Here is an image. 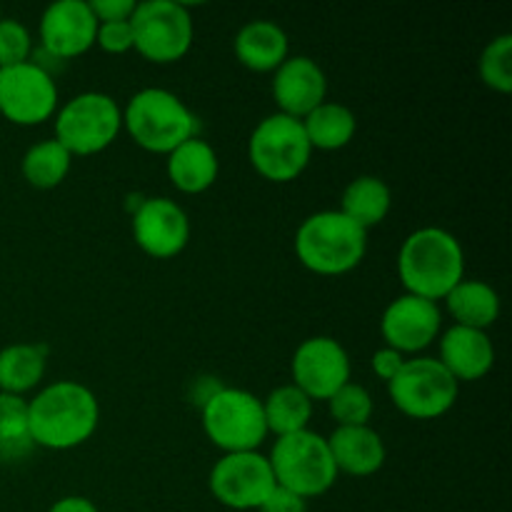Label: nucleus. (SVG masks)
Returning a JSON list of instances; mask_svg holds the SVG:
<instances>
[{"label":"nucleus","mask_w":512,"mask_h":512,"mask_svg":"<svg viewBox=\"0 0 512 512\" xmlns=\"http://www.w3.org/2000/svg\"><path fill=\"white\" fill-rule=\"evenodd\" d=\"M133 240L153 260H170L188 248L190 220L170 198H148L133 215Z\"/></svg>","instance_id":"14"},{"label":"nucleus","mask_w":512,"mask_h":512,"mask_svg":"<svg viewBox=\"0 0 512 512\" xmlns=\"http://www.w3.org/2000/svg\"><path fill=\"white\" fill-rule=\"evenodd\" d=\"M200 423L223 455L253 453L268 438L263 400L243 388H218L200 403Z\"/></svg>","instance_id":"5"},{"label":"nucleus","mask_w":512,"mask_h":512,"mask_svg":"<svg viewBox=\"0 0 512 512\" xmlns=\"http://www.w3.org/2000/svg\"><path fill=\"white\" fill-rule=\"evenodd\" d=\"M38 33L40 45L50 58L73 60L95 45L98 20L88 0H58L45 8Z\"/></svg>","instance_id":"15"},{"label":"nucleus","mask_w":512,"mask_h":512,"mask_svg":"<svg viewBox=\"0 0 512 512\" xmlns=\"http://www.w3.org/2000/svg\"><path fill=\"white\" fill-rule=\"evenodd\" d=\"M438 363L453 375L458 383H475L483 380L495 365L493 340L485 330L460 328L453 325L440 338Z\"/></svg>","instance_id":"18"},{"label":"nucleus","mask_w":512,"mask_h":512,"mask_svg":"<svg viewBox=\"0 0 512 512\" xmlns=\"http://www.w3.org/2000/svg\"><path fill=\"white\" fill-rule=\"evenodd\" d=\"M55 138L70 155H98L118 140L123 110L108 93L88 90L60 105L53 115Z\"/></svg>","instance_id":"7"},{"label":"nucleus","mask_w":512,"mask_h":512,"mask_svg":"<svg viewBox=\"0 0 512 512\" xmlns=\"http://www.w3.org/2000/svg\"><path fill=\"white\" fill-rule=\"evenodd\" d=\"M480 80L495 93L512 90V35L503 33L490 40L480 53Z\"/></svg>","instance_id":"29"},{"label":"nucleus","mask_w":512,"mask_h":512,"mask_svg":"<svg viewBox=\"0 0 512 512\" xmlns=\"http://www.w3.org/2000/svg\"><path fill=\"white\" fill-rule=\"evenodd\" d=\"M445 308L460 328L485 330L493 328L500 315V295L485 280L463 278L445 298Z\"/></svg>","instance_id":"22"},{"label":"nucleus","mask_w":512,"mask_h":512,"mask_svg":"<svg viewBox=\"0 0 512 512\" xmlns=\"http://www.w3.org/2000/svg\"><path fill=\"white\" fill-rule=\"evenodd\" d=\"M258 512H308V500L275 485L273 493L265 498V503L260 505Z\"/></svg>","instance_id":"35"},{"label":"nucleus","mask_w":512,"mask_h":512,"mask_svg":"<svg viewBox=\"0 0 512 512\" xmlns=\"http://www.w3.org/2000/svg\"><path fill=\"white\" fill-rule=\"evenodd\" d=\"M443 313L438 303L418 298V295H400L385 308L380 318V335L385 348L398 350L400 355L420 353L438 338Z\"/></svg>","instance_id":"16"},{"label":"nucleus","mask_w":512,"mask_h":512,"mask_svg":"<svg viewBox=\"0 0 512 512\" xmlns=\"http://www.w3.org/2000/svg\"><path fill=\"white\" fill-rule=\"evenodd\" d=\"M33 55V38L20 20L0 18V68L28 63Z\"/></svg>","instance_id":"31"},{"label":"nucleus","mask_w":512,"mask_h":512,"mask_svg":"<svg viewBox=\"0 0 512 512\" xmlns=\"http://www.w3.org/2000/svg\"><path fill=\"white\" fill-rule=\"evenodd\" d=\"M390 208H393V193H390L388 183L375 178V175L355 178L340 198V213L353 220L355 225H360L365 233L370 228H378L388 218Z\"/></svg>","instance_id":"25"},{"label":"nucleus","mask_w":512,"mask_h":512,"mask_svg":"<svg viewBox=\"0 0 512 512\" xmlns=\"http://www.w3.org/2000/svg\"><path fill=\"white\" fill-rule=\"evenodd\" d=\"M70 168H73V155L58 140H43V143L30 145L20 163L25 183L38 190L58 188L68 178Z\"/></svg>","instance_id":"27"},{"label":"nucleus","mask_w":512,"mask_h":512,"mask_svg":"<svg viewBox=\"0 0 512 512\" xmlns=\"http://www.w3.org/2000/svg\"><path fill=\"white\" fill-rule=\"evenodd\" d=\"M313 158L303 123L283 113H273L260 120L248 140V160L260 178L270 183H293Z\"/></svg>","instance_id":"8"},{"label":"nucleus","mask_w":512,"mask_h":512,"mask_svg":"<svg viewBox=\"0 0 512 512\" xmlns=\"http://www.w3.org/2000/svg\"><path fill=\"white\" fill-rule=\"evenodd\" d=\"M275 485L300 495L303 500L320 498L338 480V468L330 455L328 438L313 430L275 438L268 455Z\"/></svg>","instance_id":"6"},{"label":"nucleus","mask_w":512,"mask_h":512,"mask_svg":"<svg viewBox=\"0 0 512 512\" xmlns=\"http://www.w3.org/2000/svg\"><path fill=\"white\" fill-rule=\"evenodd\" d=\"M293 248L305 270L323 278H338L363 263L368 233L340 210H320L300 223Z\"/></svg>","instance_id":"3"},{"label":"nucleus","mask_w":512,"mask_h":512,"mask_svg":"<svg viewBox=\"0 0 512 512\" xmlns=\"http://www.w3.org/2000/svg\"><path fill=\"white\" fill-rule=\"evenodd\" d=\"M263 415L268 435L273 433L275 438H285V435L303 433L313 420V400L293 383L280 385L270 390L268 398L263 400Z\"/></svg>","instance_id":"26"},{"label":"nucleus","mask_w":512,"mask_h":512,"mask_svg":"<svg viewBox=\"0 0 512 512\" xmlns=\"http://www.w3.org/2000/svg\"><path fill=\"white\" fill-rule=\"evenodd\" d=\"M328 410L338 428H358V425H370L375 403L363 385L350 380L328 400Z\"/></svg>","instance_id":"28"},{"label":"nucleus","mask_w":512,"mask_h":512,"mask_svg":"<svg viewBox=\"0 0 512 512\" xmlns=\"http://www.w3.org/2000/svg\"><path fill=\"white\" fill-rule=\"evenodd\" d=\"M293 385L303 390L310 400L328 403L345 383H350V355L343 345L330 335H315L295 348L290 360Z\"/></svg>","instance_id":"13"},{"label":"nucleus","mask_w":512,"mask_h":512,"mask_svg":"<svg viewBox=\"0 0 512 512\" xmlns=\"http://www.w3.org/2000/svg\"><path fill=\"white\" fill-rule=\"evenodd\" d=\"M273 100L278 113L303 120L328 100V78L308 55H290L273 73Z\"/></svg>","instance_id":"17"},{"label":"nucleus","mask_w":512,"mask_h":512,"mask_svg":"<svg viewBox=\"0 0 512 512\" xmlns=\"http://www.w3.org/2000/svg\"><path fill=\"white\" fill-rule=\"evenodd\" d=\"M460 383L438 363V358L405 360L398 378L388 383L395 408L413 420H438L453 410Z\"/></svg>","instance_id":"10"},{"label":"nucleus","mask_w":512,"mask_h":512,"mask_svg":"<svg viewBox=\"0 0 512 512\" xmlns=\"http://www.w3.org/2000/svg\"><path fill=\"white\" fill-rule=\"evenodd\" d=\"M210 493L230 510H258L275 488L273 470L260 450L228 453L210 470Z\"/></svg>","instance_id":"12"},{"label":"nucleus","mask_w":512,"mask_h":512,"mask_svg":"<svg viewBox=\"0 0 512 512\" xmlns=\"http://www.w3.org/2000/svg\"><path fill=\"white\" fill-rule=\"evenodd\" d=\"M90 10H93L98 23H120V20H130L135 13V0H90Z\"/></svg>","instance_id":"33"},{"label":"nucleus","mask_w":512,"mask_h":512,"mask_svg":"<svg viewBox=\"0 0 512 512\" xmlns=\"http://www.w3.org/2000/svg\"><path fill=\"white\" fill-rule=\"evenodd\" d=\"M403 365H405V355H400L398 350L393 348H378L373 353V360H370V368H373L375 378L383 380V383H390V380L398 378Z\"/></svg>","instance_id":"34"},{"label":"nucleus","mask_w":512,"mask_h":512,"mask_svg":"<svg viewBox=\"0 0 512 512\" xmlns=\"http://www.w3.org/2000/svg\"><path fill=\"white\" fill-rule=\"evenodd\" d=\"M48 512H98V508L93 505V500L83 498V495H68L50 505Z\"/></svg>","instance_id":"36"},{"label":"nucleus","mask_w":512,"mask_h":512,"mask_svg":"<svg viewBox=\"0 0 512 512\" xmlns=\"http://www.w3.org/2000/svg\"><path fill=\"white\" fill-rule=\"evenodd\" d=\"M123 130L148 153L170 155L185 140L198 138V118L170 90L143 88L125 105Z\"/></svg>","instance_id":"4"},{"label":"nucleus","mask_w":512,"mask_h":512,"mask_svg":"<svg viewBox=\"0 0 512 512\" xmlns=\"http://www.w3.org/2000/svg\"><path fill=\"white\" fill-rule=\"evenodd\" d=\"M235 58L253 73H275L290 58L288 35L273 20H253L235 35Z\"/></svg>","instance_id":"20"},{"label":"nucleus","mask_w":512,"mask_h":512,"mask_svg":"<svg viewBox=\"0 0 512 512\" xmlns=\"http://www.w3.org/2000/svg\"><path fill=\"white\" fill-rule=\"evenodd\" d=\"M95 45L108 55H123L128 53V50H133L130 20H120V23H98Z\"/></svg>","instance_id":"32"},{"label":"nucleus","mask_w":512,"mask_h":512,"mask_svg":"<svg viewBox=\"0 0 512 512\" xmlns=\"http://www.w3.org/2000/svg\"><path fill=\"white\" fill-rule=\"evenodd\" d=\"M133 50L155 65L178 63L193 48L195 28L188 8L175 0H143L130 18Z\"/></svg>","instance_id":"9"},{"label":"nucleus","mask_w":512,"mask_h":512,"mask_svg":"<svg viewBox=\"0 0 512 512\" xmlns=\"http://www.w3.org/2000/svg\"><path fill=\"white\" fill-rule=\"evenodd\" d=\"M28 438V400L20 395L0 393V450L13 455L30 448Z\"/></svg>","instance_id":"30"},{"label":"nucleus","mask_w":512,"mask_h":512,"mask_svg":"<svg viewBox=\"0 0 512 512\" xmlns=\"http://www.w3.org/2000/svg\"><path fill=\"white\" fill-rule=\"evenodd\" d=\"M0 18H3V13H0Z\"/></svg>","instance_id":"37"},{"label":"nucleus","mask_w":512,"mask_h":512,"mask_svg":"<svg viewBox=\"0 0 512 512\" xmlns=\"http://www.w3.org/2000/svg\"><path fill=\"white\" fill-rule=\"evenodd\" d=\"M330 455L338 468V475H353V478H370L385 465L383 438L370 425L358 428H335L328 438Z\"/></svg>","instance_id":"19"},{"label":"nucleus","mask_w":512,"mask_h":512,"mask_svg":"<svg viewBox=\"0 0 512 512\" xmlns=\"http://www.w3.org/2000/svg\"><path fill=\"white\" fill-rule=\"evenodd\" d=\"M50 348L43 343H15L0 350V393L20 395L35 390L45 375Z\"/></svg>","instance_id":"23"},{"label":"nucleus","mask_w":512,"mask_h":512,"mask_svg":"<svg viewBox=\"0 0 512 512\" xmlns=\"http://www.w3.org/2000/svg\"><path fill=\"white\" fill-rule=\"evenodd\" d=\"M100 423L93 390L75 380H55L28 400V438L45 450H73L88 443Z\"/></svg>","instance_id":"1"},{"label":"nucleus","mask_w":512,"mask_h":512,"mask_svg":"<svg viewBox=\"0 0 512 512\" xmlns=\"http://www.w3.org/2000/svg\"><path fill=\"white\" fill-rule=\"evenodd\" d=\"M58 110V85L35 60L0 68V115L8 123L33 128Z\"/></svg>","instance_id":"11"},{"label":"nucleus","mask_w":512,"mask_h":512,"mask_svg":"<svg viewBox=\"0 0 512 512\" xmlns=\"http://www.w3.org/2000/svg\"><path fill=\"white\" fill-rule=\"evenodd\" d=\"M165 170L168 178L180 193L185 195H200L210 190L218 180L220 160L213 145L205 143L203 138H190L183 145L165 155Z\"/></svg>","instance_id":"21"},{"label":"nucleus","mask_w":512,"mask_h":512,"mask_svg":"<svg viewBox=\"0 0 512 512\" xmlns=\"http://www.w3.org/2000/svg\"><path fill=\"white\" fill-rule=\"evenodd\" d=\"M300 123H303L310 148L325 150V153L343 150L345 145L353 143L355 133H358V118L353 110L343 103H333V100H325Z\"/></svg>","instance_id":"24"},{"label":"nucleus","mask_w":512,"mask_h":512,"mask_svg":"<svg viewBox=\"0 0 512 512\" xmlns=\"http://www.w3.org/2000/svg\"><path fill=\"white\" fill-rule=\"evenodd\" d=\"M398 278L408 295L430 303L445 300L465 278L463 245L445 228L415 230L400 245Z\"/></svg>","instance_id":"2"}]
</instances>
